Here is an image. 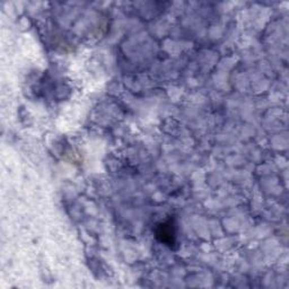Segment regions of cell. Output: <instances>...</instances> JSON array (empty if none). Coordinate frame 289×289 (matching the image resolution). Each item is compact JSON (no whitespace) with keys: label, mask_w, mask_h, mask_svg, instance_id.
<instances>
[{"label":"cell","mask_w":289,"mask_h":289,"mask_svg":"<svg viewBox=\"0 0 289 289\" xmlns=\"http://www.w3.org/2000/svg\"><path fill=\"white\" fill-rule=\"evenodd\" d=\"M157 236L160 238L162 242L169 245H173L175 243V231L173 224L171 221L162 224L157 230Z\"/></svg>","instance_id":"obj_1"}]
</instances>
